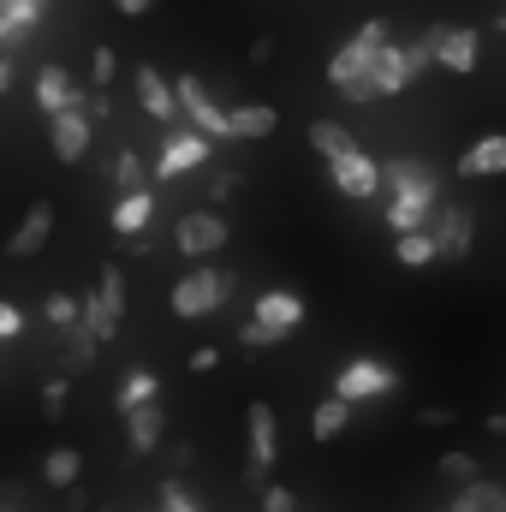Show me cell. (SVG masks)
<instances>
[{
  "mask_svg": "<svg viewBox=\"0 0 506 512\" xmlns=\"http://www.w3.org/2000/svg\"><path fill=\"white\" fill-rule=\"evenodd\" d=\"M155 0H120V12H149Z\"/></svg>",
  "mask_w": 506,
  "mask_h": 512,
  "instance_id": "60d3db41",
  "label": "cell"
},
{
  "mask_svg": "<svg viewBox=\"0 0 506 512\" xmlns=\"http://www.w3.org/2000/svg\"><path fill=\"white\" fill-rule=\"evenodd\" d=\"M60 364H66V376H78V370L96 364V328L90 322H78V328L60 334Z\"/></svg>",
  "mask_w": 506,
  "mask_h": 512,
  "instance_id": "d6986e66",
  "label": "cell"
},
{
  "mask_svg": "<svg viewBox=\"0 0 506 512\" xmlns=\"http://www.w3.org/2000/svg\"><path fill=\"white\" fill-rule=\"evenodd\" d=\"M114 179H120V185H126V197H137V191H143V161H137V155H120V161H114Z\"/></svg>",
  "mask_w": 506,
  "mask_h": 512,
  "instance_id": "1f68e13d",
  "label": "cell"
},
{
  "mask_svg": "<svg viewBox=\"0 0 506 512\" xmlns=\"http://www.w3.org/2000/svg\"><path fill=\"white\" fill-rule=\"evenodd\" d=\"M417 423H429V429H447V423H453V411H447V405H429Z\"/></svg>",
  "mask_w": 506,
  "mask_h": 512,
  "instance_id": "74e56055",
  "label": "cell"
},
{
  "mask_svg": "<svg viewBox=\"0 0 506 512\" xmlns=\"http://www.w3.org/2000/svg\"><path fill=\"white\" fill-rule=\"evenodd\" d=\"M209 161V137L203 131H191V137H173L167 143V155L155 161V179H179V173H197Z\"/></svg>",
  "mask_w": 506,
  "mask_h": 512,
  "instance_id": "7c38bea8",
  "label": "cell"
},
{
  "mask_svg": "<svg viewBox=\"0 0 506 512\" xmlns=\"http://www.w3.org/2000/svg\"><path fill=\"white\" fill-rule=\"evenodd\" d=\"M36 102H42L48 120H54V114H66V108L78 102V90H72V78H66L60 66H42V72H36Z\"/></svg>",
  "mask_w": 506,
  "mask_h": 512,
  "instance_id": "ac0fdd59",
  "label": "cell"
},
{
  "mask_svg": "<svg viewBox=\"0 0 506 512\" xmlns=\"http://www.w3.org/2000/svg\"><path fill=\"white\" fill-rule=\"evenodd\" d=\"M489 429H495V435H506V411H495V417H489Z\"/></svg>",
  "mask_w": 506,
  "mask_h": 512,
  "instance_id": "b9f144b4",
  "label": "cell"
},
{
  "mask_svg": "<svg viewBox=\"0 0 506 512\" xmlns=\"http://www.w3.org/2000/svg\"><path fill=\"white\" fill-rule=\"evenodd\" d=\"M84 322L96 328V340L120 334V322H126V274L120 268H102V286L84 298Z\"/></svg>",
  "mask_w": 506,
  "mask_h": 512,
  "instance_id": "3957f363",
  "label": "cell"
},
{
  "mask_svg": "<svg viewBox=\"0 0 506 512\" xmlns=\"http://www.w3.org/2000/svg\"><path fill=\"white\" fill-rule=\"evenodd\" d=\"M274 108L268 102H245V108H233V137H268L274 131Z\"/></svg>",
  "mask_w": 506,
  "mask_h": 512,
  "instance_id": "484cf974",
  "label": "cell"
},
{
  "mask_svg": "<svg viewBox=\"0 0 506 512\" xmlns=\"http://www.w3.org/2000/svg\"><path fill=\"white\" fill-rule=\"evenodd\" d=\"M179 108L191 114V126L203 131L209 143H215V137H233V114H221V108L209 102V90H203L197 78H179Z\"/></svg>",
  "mask_w": 506,
  "mask_h": 512,
  "instance_id": "52a82bcc",
  "label": "cell"
},
{
  "mask_svg": "<svg viewBox=\"0 0 506 512\" xmlns=\"http://www.w3.org/2000/svg\"><path fill=\"white\" fill-rule=\"evenodd\" d=\"M227 292H233V274L227 268H191L179 286H173V316H209L215 304H227Z\"/></svg>",
  "mask_w": 506,
  "mask_h": 512,
  "instance_id": "7a4b0ae2",
  "label": "cell"
},
{
  "mask_svg": "<svg viewBox=\"0 0 506 512\" xmlns=\"http://www.w3.org/2000/svg\"><path fill=\"white\" fill-rule=\"evenodd\" d=\"M42 316H48V322H54V328L66 334V328H78V322H84V304H78L72 292H48V304H42Z\"/></svg>",
  "mask_w": 506,
  "mask_h": 512,
  "instance_id": "f1b7e54d",
  "label": "cell"
},
{
  "mask_svg": "<svg viewBox=\"0 0 506 512\" xmlns=\"http://www.w3.org/2000/svg\"><path fill=\"white\" fill-rule=\"evenodd\" d=\"M328 173H334V185H340L346 197H376L381 185H387V167L370 161L364 149H352L346 161H328Z\"/></svg>",
  "mask_w": 506,
  "mask_h": 512,
  "instance_id": "8992f818",
  "label": "cell"
},
{
  "mask_svg": "<svg viewBox=\"0 0 506 512\" xmlns=\"http://www.w3.org/2000/svg\"><path fill=\"white\" fill-rule=\"evenodd\" d=\"M251 322L274 328V334L286 340V334L304 322V298H298V292H262V298H256V316H251Z\"/></svg>",
  "mask_w": 506,
  "mask_h": 512,
  "instance_id": "5bb4252c",
  "label": "cell"
},
{
  "mask_svg": "<svg viewBox=\"0 0 506 512\" xmlns=\"http://www.w3.org/2000/svg\"><path fill=\"white\" fill-rule=\"evenodd\" d=\"M161 512H197V501L185 495V483H179V477H167V483H161Z\"/></svg>",
  "mask_w": 506,
  "mask_h": 512,
  "instance_id": "d6a6232c",
  "label": "cell"
},
{
  "mask_svg": "<svg viewBox=\"0 0 506 512\" xmlns=\"http://www.w3.org/2000/svg\"><path fill=\"white\" fill-rule=\"evenodd\" d=\"M435 256H441L435 233H411V239H399V262H405V268H429Z\"/></svg>",
  "mask_w": 506,
  "mask_h": 512,
  "instance_id": "f546056e",
  "label": "cell"
},
{
  "mask_svg": "<svg viewBox=\"0 0 506 512\" xmlns=\"http://www.w3.org/2000/svg\"><path fill=\"white\" fill-rule=\"evenodd\" d=\"M239 346H245V352H262V346H280V334H274V328H262V322H251V328L239 334Z\"/></svg>",
  "mask_w": 506,
  "mask_h": 512,
  "instance_id": "836d02e7",
  "label": "cell"
},
{
  "mask_svg": "<svg viewBox=\"0 0 506 512\" xmlns=\"http://www.w3.org/2000/svg\"><path fill=\"white\" fill-rule=\"evenodd\" d=\"M447 512H506V489L501 483H471V489L453 495V507Z\"/></svg>",
  "mask_w": 506,
  "mask_h": 512,
  "instance_id": "44dd1931",
  "label": "cell"
},
{
  "mask_svg": "<svg viewBox=\"0 0 506 512\" xmlns=\"http://www.w3.org/2000/svg\"><path fill=\"white\" fill-rule=\"evenodd\" d=\"M36 12H42V0H0V36L18 42V36L36 24Z\"/></svg>",
  "mask_w": 506,
  "mask_h": 512,
  "instance_id": "d4e9b609",
  "label": "cell"
},
{
  "mask_svg": "<svg viewBox=\"0 0 506 512\" xmlns=\"http://www.w3.org/2000/svg\"><path fill=\"white\" fill-rule=\"evenodd\" d=\"M137 102H143V114H155V120H179V114H185V108H179V84H167L155 66L137 72Z\"/></svg>",
  "mask_w": 506,
  "mask_h": 512,
  "instance_id": "8fae6325",
  "label": "cell"
},
{
  "mask_svg": "<svg viewBox=\"0 0 506 512\" xmlns=\"http://www.w3.org/2000/svg\"><path fill=\"white\" fill-rule=\"evenodd\" d=\"M161 429H167V417H161V405H149V411H137V417H126L131 453H155V447H161Z\"/></svg>",
  "mask_w": 506,
  "mask_h": 512,
  "instance_id": "ffe728a7",
  "label": "cell"
},
{
  "mask_svg": "<svg viewBox=\"0 0 506 512\" xmlns=\"http://www.w3.org/2000/svg\"><path fill=\"white\" fill-rule=\"evenodd\" d=\"M78 471H84V459H78V453H72V447H54V453H48V459H42V477H48V483H54V489H66V495H72V489H78Z\"/></svg>",
  "mask_w": 506,
  "mask_h": 512,
  "instance_id": "7402d4cb",
  "label": "cell"
},
{
  "mask_svg": "<svg viewBox=\"0 0 506 512\" xmlns=\"http://www.w3.org/2000/svg\"><path fill=\"white\" fill-rule=\"evenodd\" d=\"M459 173H465V179H495V173H506V137L471 143V149L459 155Z\"/></svg>",
  "mask_w": 506,
  "mask_h": 512,
  "instance_id": "2e32d148",
  "label": "cell"
},
{
  "mask_svg": "<svg viewBox=\"0 0 506 512\" xmlns=\"http://www.w3.org/2000/svg\"><path fill=\"white\" fill-rule=\"evenodd\" d=\"M429 233H435L441 256H465V251H471V215H465V209H441Z\"/></svg>",
  "mask_w": 506,
  "mask_h": 512,
  "instance_id": "e0dca14e",
  "label": "cell"
},
{
  "mask_svg": "<svg viewBox=\"0 0 506 512\" xmlns=\"http://www.w3.org/2000/svg\"><path fill=\"white\" fill-rule=\"evenodd\" d=\"M149 405H155V376H149V370H131L126 387H120V411L137 417V411H149Z\"/></svg>",
  "mask_w": 506,
  "mask_h": 512,
  "instance_id": "4316f807",
  "label": "cell"
},
{
  "mask_svg": "<svg viewBox=\"0 0 506 512\" xmlns=\"http://www.w3.org/2000/svg\"><path fill=\"white\" fill-rule=\"evenodd\" d=\"M215 364H221V352H215V346H197V352H191V370H215Z\"/></svg>",
  "mask_w": 506,
  "mask_h": 512,
  "instance_id": "8d00e7d4",
  "label": "cell"
},
{
  "mask_svg": "<svg viewBox=\"0 0 506 512\" xmlns=\"http://www.w3.org/2000/svg\"><path fill=\"white\" fill-rule=\"evenodd\" d=\"M387 185H393V197H417V203H435V173L423 167V161H411V155H399V161H387Z\"/></svg>",
  "mask_w": 506,
  "mask_h": 512,
  "instance_id": "4fadbf2b",
  "label": "cell"
},
{
  "mask_svg": "<svg viewBox=\"0 0 506 512\" xmlns=\"http://www.w3.org/2000/svg\"><path fill=\"white\" fill-rule=\"evenodd\" d=\"M381 393H393V370H387V364H370V358L346 364L340 382H334V399H346V405H358V399H381Z\"/></svg>",
  "mask_w": 506,
  "mask_h": 512,
  "instance_id": "5b68a950",
  "label": "cell"
},
{
  "mask_svg": "<svg viewBox=\"0 0 506 512\" xmlns=\"http://www.w3.org/2000/svg\"><path fill=\"white\" fill-rule=\"evenodd\" d=\"M48 137H54V155L60 161H78L90 149V114H84V102H72L66 114H54L48 120Z\"/></svg>",
  "mask_w": 506,
  "mask_h": 512,
  "instance_id": "9c48e42d",
  "label": "cell"
},
{
  "mask_svg": "<svg viewBox=\"0 0 506 512\" xmlns=\"http://www.w3.org/2000/svg\"><path fill=\"white\" fill-rule=\"evenodd\" d=\"M310 143H316V149H322L328 161H346V155L358 149V143H352V131L334 126V120H316V126H310Z\"/></svg>",
  "mask_w": 506,
  "mask_h": 512,
  "instance_id": "cb8c5ba5",
  "label": "cell"
},
{
  "mask_svg": "<svg viewBox=\"0 0 506 512\" xmlns=\"http://www.w3.org/2000/svg\"><path fill=\"white\" fill-rule=\"evenodd\" d=\"M173 245H179L185 256H215L221 245H227V221H221V215H209V209H191V215H179Z\"/></svg>",
  "mask_w": 506,
  "mask_h": 512,
  "instance_id": "277c9868",
  "label": "cell"
},
{
  "mask_svg": "<svg viewBox=\"0 0 506 512\" xmlns=\"http://www.w3.org/2000/svg\"><path fill=\"white\" fill-rule=\"evenodd\" d=\"M251 465H245V477L251 483H262L268 477V465H274V453H280V435H274V411L268 405H251Z\"/></svg>",
  "mask_w": 506,
  "mask_h": 512,
  "instance_id": "30bf717a",
  "label": "cell"
},
{
  "mask_svg": "<svg viewBox=\"0 0 506 512\" xmlns=\"http://www.w3.org/2000/svg\"><path fill=\"white\" fill-rule=\"evenodd\" d=\"M429 42H435V60H441L447 72H477V30L435 24V30H429Z\"/></svg>",
  "mask_w": 506,
  "mask_h": 512,
  "instance_id": "ba28073f",
  "label": "cell"
},
{
  "mask_svg": "<svg viewBox=\"0 0 506 512\" xmlns=\"http://www.w3.org/2000/svg\"><path fill=\"white\" fill-rule=\"evenodd\" d=\"M346 423H352V405H346V399H322L316 417H310V435H316V441H334Z\"/></svg>",
  "mask_w": 506,
  "mask_h": 512,
  "instance_id": "603a6c76",
  "label": "cell"
},
{
  "mask_svg": "<svg viewBox=\"0 0 506 512\" xmlns=\"http://www.w3.org/2000/svg\"><path fill=\"white\" fill-rule=\"evenodd\" d=\"M262 512H292V495H286V489H268V501H262Z\"/></svg>",
  "mask_w": 506,
  "mask_h": 512,
  "instance_id": "f35d334b",
  "label": "cell"
},
{
  "mask_svg": "<svg viewBox=\"0 0 506 512\" xmlns=\"http://www.w3.org/2000/svg\"><path fill=\"white\" fill-rule=\"evenodd\" d=\"M60 411H66V382H48V387H42V417L54 423Z\"/></svg>",
  "mask_w": 506,
  "mask_h": 512,
  "instance_id": "e575fe53",
  "label": "cell"
},
{
  "mask_svg": "<svg viewBox=\"0 0 506 512\" xmlns=\"http://www.w3.org/2000/svg\"><path fill=\"white\" fill-rule=\"evenodd\" d=\"M48 233H54V209H48V203H30V215H24L18 233L6 239V256H36L48 245Z\"/></svg>",
  "mask_w": 506,
  "mask_h": 512,
  "instance_id": "9a60e30c",
  "label": "cell"
},
{
  "mask_svg": "<svg viewBox=\"0 0 506 512\" xmlns=\"http://www.w3.org/2000/svg\"><path fill=\"white\" fill-rule=\"evenodd\" d=\"M18 328H24V316H18V310H12V304H6V310H0V334H6V340H12V334H18Z\"/></svg>",
  "mask_w": 506,
  "mask_h": 512,
  "instance_id": "ab89813d",
  "label": "cell"
},
{
  "mask_svg": "<svg viewBox=\"0 0 506 512\" xmlns=\"http://www.w3.org/2000/svg\"><path fill=\"white\" fill-rule=\"evenodd\" d=\"M393 42H387V24L381 18H370L334 60H328V84L340 90V96H352V102H376L381 90H376V66H381V54H387Z\"/></svg>",
  "mask_w": 506,
  "mask_h": 512,
  "instance_id": "6da1fadb",
  "label": "cell"
},
{
  "mask_svg": "<svg viewBox=\"0 0 506 512\" xmlns=\"http://www.w3.org/2000/svg\"><path fill=\"white\" fill-rule=\"evenodd\" d=\"M441 477H447V483H459V489L483 483V477H477V459H471V453H447V459H441Z\"/></svg>",
  "mask_w": 506,
  "mask_h": 512,
  "instance_id": "4dcf8cb0",
  "label": "cell"
},
{
  "mask_svg": "<svg viewBox=\"0 0 506 512\" xmlns=\"http://www.w3.org/2000/svg\"><path fill=\"white\" fill-rule=\"evenodd\" d=\"M149 215H155V197H149V191H137V197H120L114 227H120V233H143V227H149Z\"/></svg>",
  "mask_w": 506,
  "mask_h": 512,
  "instance_id": "83f0119b",
  "label": "cell"
},
{
  "mask_svg": "<svg viewBox=\"0 0 506 512\" xmlns=\"http://www.w3.org/2000/svg\"><path fill=\"white\" fill-rule=\"evenodd\" d=\"M90 78H96V90L114 78V48H96V60H90Z\"/></svg>",
  "mask_w": 506,
  "mask_h": 512,
  "instance_id": "d590c367",
  "label": "cell"
}]
</instances>
